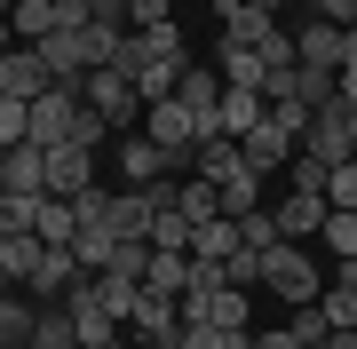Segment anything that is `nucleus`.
<instances>
[{"mask_svg": "<svg viewBox=\"0 0 357 349\" xmlns=\"http://www.w3.org/2000/svg\"><path fill=\"white\" fill-rule=\"evenodd\" d=\"M32 349H79V325L64 302H40V318H32Z\"/></svg>", "mask_w": 357, "mask_h": 349, "instance_id": "nucleus-20", "label": "nucleus"}, {"mask_svg": "<svg viewBox=\"0 0 357 349\" xmlns=\"http://www.w3.org/2000/svg\"><path fill=\"white\" fill-rule=\"evenodd\" d=\"M8 286H16V278H8V262H0V294H8Z\"/></svg>", "mask_w": 357, "mask_h": 349, "instance_id": "nucleus-38", "label": "nucleus"}, {"mask_svg": "<svg viewBox=\"0 0 357 349\" xmlns=\"http://www.w3.org/2000/svg\"><path fill=\"white\" fill-rule=\"evenodd\" d=\"M143 270H151V238H119L112 262H103V278H135V286H143Z\"/></svg>", "mask_w": 357, "mask_h": 349, "instance_id": "nucleus-24", "label": "nucleus"}, {"mask_svg": "<svg viewBox=\"0 0 357 349\" xmlns=\"http://www.w3.org/2000/svg\"><path fill=\"white\" fill-rule=\"evenodd\" d=\"M79 95H88V104H96L103 119H112V127H128V119L143 111V95H135V79H119L112 64H96L88 79H79Z\"/></svg>", "mask_w": 357, "mask_h": 349, "instance_id": "nucleus-6", "label": "nucleus"}, {"mask_svg": "<svg viewBox=\"0 0 357 349\" xmlns=\"http://www.w3.org/2000/svg\"><path fill=\"white\" fill-rule=\"evenodd\" d=\"M103 349H128V341H103Z\"/></svg>", "mask_w": 357, "mask_h": 349, "instance_id": "nucleus-39", "label": "nucleus"}, {"mask_svg": "<svg viewBox=\"0 0 357 349\" xmlns=\"http://www.w3.org/2000/svg\"><path fill=\"white\" fill-rule=\"evenodd\" d=\"M175 104H183V111H199V127H206V119H215V104H222V72L191 64V72L175 79Z\"/></svg>", "mask_w": 357, "mask_h": 349, "instance_id": "nucleus-16", "label": "nucleus"}, {"mask_svg": "<svg viewBox=\"0 0 357 349\" xmlns=\"http://www.w3.org/2000/svg\"><path fill=\"white\" fill-rule=\"evenodd\" d=\"M0 191L40 199L48 191V151H40V143H8V151H0Z\"/></svg>", "mask_w": 357, "mask_h": 349, "instance_id": "nucleus-8", "label": "nucleus"}, {"mask_svg": "<svg viewBox=\"0 0 357 349\" xmlns=\"http://www.w3.org/2000/svg\"><path fill=\"white\" fill-rule=\"evenodd\" d=\"M32 238H40V246H72V238H79V215H72V199H48V191H40Z\"/></svg>", "mask_w": 357, "mask_h": 349, "instance_id": "nucleus-19", "label": "nucleus"}, {"mask_svg": "<svg viewBox=\"0 0 357 349\" xmlns=\"http://www.w3.org/2000/svg\"><path fill=\"white\" fill-rule=\"evenodd\" d=\"M302 151L318 159V167H349V159H357V104H342V95L318 104L310 127H302Z\"/></svg>", "mask_w": 357, "mask_h": 349, "instance_id": "nucleus-1", "label": "nucleus"}, {"mask_svg": "<svg viewBox=\"0 0 357 349\" xmlns=\"http://www.w3.org/2000/svg\"><path fill=\"white\" fill-rule=\"evenodd\" d=\"M119 175H128V191H151V183H167L175 167H167V151L151 135H128V143H119Z\"/></svg>", "mask_w": 357, "mask_h": 349, "instance_id": "nucleus-14", "label": "nucleus"}, {"mask_svg": "<svg viewBox=\"0 0 357 349\" xmlns=\"http://www.w3.org/2000/svg\"><path fill=\"white\" fill-rule=\"evenodd\" d=\"M215 24H222L230 48H270V40H278V16L255 8V0H215Z\"/></svg>", "mask_w": 357, "mask_h": 349, "instance_id": "nucleus-5", "label": "nucleus"}, {"mask_svg": "<svg viewBox=\"0 0 357 349\" xmlns=\"http://www.w3.org/2000/svg\"><path fill=\"white\" fill-rule=\"evenodd\" d=\"M8 24H16V40L32 48V40H48V32H56V0H16Z\"/></svg>", "mask_w": 357, "mask_h": 349, "instance_id": "nucleus-25", "label": "nucleus"}, {"mask_svg": "<svg viewBox=\"0 0 357 349\" xmlns=\"http://www.w3.org/2000/svg\"><path fill=\"white\" fill-rule=\"evenodd\" d=\"M48 88H56V72H48V56H40V48H8V56H0V95L40 104Z\"/></svg>", "mask_w": 357, "mask_h": 349, "instance_id": "nucleus-7", "label": "nucleus"}, {"mask_svg": "<svg viewBox=\"0 0 357 349\" xmlns=\"http://www.w3.org/2000/svg\"><path fill=\"white\" fill-rule=\"evenodd\" d=\"M246 349H302V341H294L286 325H270V334H255V341H246Z\"/></svg>", "mask_w": 357, "mask_h": 349, "instance_id": "nucleus-36", "label": "nucleus"}, {"mask_svg": "<svg viewBox=\"0 0 357 349\" xmlns=\"http://www.w3.org/2000/svg\"><path fill=\"white\" fill-rule=\"evenodd\" d=\"M349 167H357V159H349Z\"/></svg>", "mask_w": 357, "mask_h": 349, "instance_id": "nucleus-40", "label": "nucleus"}, {"mask_svg": "<svg viewBox=\"0 0 357 349\" xmlns=\"http://www.w3.org/2000/svg\"><path fill=\"white\" fill-rule=\"evenodd\" d=\"M270 215H278V238H318L326 231V191H294L286 183V199Z\"/></svg>", "mask_w": 357, "mask_h": 349, "instance_id": "nucleus-11", "label": "nucleus"}, {"mask_svg": "<svg viewBox=\"0 0 357 349\" xmlns=\"http://www.w3.org/2000/svg\"><path fill=\"white\" fill-rule=\"evenodd\" d=\"M262 111H270V104H262L255 88H222V104H215V119H206V135H230V143H238L246 127H262Z\"/></svg>", "mask_w": 357, "mask_h": 349, "instance_id": "nucleus-13", "label": "nucleus"}, {"mask_svg": "<svg viewBox=\"0 0 357 349\" xmlns=\"http://www.w3.org/2000/svg\"><path fill=\"white\" fill-rule=\"evenodd\" d=\"M333 254H357V207H326V231H318Z\"/></svg>", "mask_w": 357, "mask_h": 349, "instance_id": "nucleus-30", "label": "nucleus"}, {"mask_svg": "<svg viewBox=\"0 0 357 349\" xmlns=\"http://www.w3.org/2000/svg\"><path fill=\"white\" fill-rule=\"evenodd\" d=\"M326 207H357V167H333L326 175Z\"/></svg>", "mask_w": 357, "mask_h": 349, "instance_id": "nucleus-33", "label": "nucleus"}, {"mask_svg": "<svg viewBox=\"0 0 357 349\" xmlns=\"http://www.w3.org/2000/svg\"><path fill=\"white\" fill-rule=\"evenodd\" d=\"M230 286H238V294H246V286H262V246H230Z\"/></svg>", "mask_w": 357, "mask_h": 349, "instance_id": "nucleus-31", "label": "nucleus"}, {"mask_svg": "<svg viewBox=\"0 0 357 349\" xmlns=\"http://www.w3.org/2000/svg\"><path fill=\"white\" fill-rule=\"evenodd\" d=\"M333 286H342V294H357V254H342V270H333Z\"/></svg>", "mask_w": 357, "mask_h": 349, "instance_id": "nucleus-37", "label": "nucleus"}, {"mask_svg": "<svg viewBox=\"0 0 357 349\" xmlns=\"http://www.w3.org/2000/svg\"><path fill=\"white\" fill-rule=\"evenodd\" d=\"M262 286H270V294H278V302H318V294H326L318 262H310V254H302V246H294V238H278V246H270V254H262Z\"/></svg>", "mask_w": 357, "mask_h": 349, "instance_id": "nucleus-3", "label": "nucleus"}, {"mask_svg": "<svg viewBox=\"0 0 357 349\" xmlns=\"http://www.w3.org/2000/svg\"><path fill=\"white\" fill-rule=\"evenodd\" d=\"M310 16H318V24H342V32H349V24H357V0H310Z\"/></svg>", "mask_w": 357, "mask_h": 349, "instance_id": "nucleus-34", "label": "nucleus"}, {"mask_svg": "<svg viewBox=\"0 0 357 349\" xmlns=\"http://www.w3.org/2000/svg\"><path fill=\"white\" fill-rule=\"evenodd\" d=\"M79 278H88V270H79L72 246H48V254H40V270H32V302H64Z\"/></svg>", "mask_w": 357, "mask_h": 349, "instance_id": "nucleus-12", "label": "nucleus"}, {"mask_svg": "<svg viewBox=\"0 0 357 349\" xmlns=\"http://www.w3.org/2000/svg\"><path fill=\"white\" fill-rule=\"evenodd\" d=\"M128 325H135V341H151V349H175V334H183V302H167V294H143V310H135Z\"/></svg>", "mask_w": 357, "mask_h": 349, "instance_id": "nucleus-15", "label": "nucleus"}, {"mask_svg": "<svg viewBox=\"0 0 357 349\" xmlns=\"http://www.w3.org/2000/svg\"><path fill=\"white\" fill-rule=\"evenodd\" d=\"M159 24H175L167 0H128V32H159Z\"/></svg>", "mask_w": 357, "mask_h": 349, "instance_id": "nucleus-32", "label": "nucleus"}, {"mask_svg": "<svg viewBox=\"0 0 357 349\" xmlns=\"http://www.w3.org/2000/svg\"><path fill=\"white\" fill-rule=\"evenodd\" d=\"M255 334H222V325H191L183 318V334H175V349H246Z\"/></svg>", "mask_w": 357, "mask_h": 349, "instance_id": "nucleus-28", "label": "nucleus"}, {"mask_svg": "<svg viewBox=\"0 0 357 349\" xmlns=\"http://www.w3.org/2000/svg\"><path fill=\"white\" fill-rule=\"evenodd\" d=\"M32 318H40V302L0 294V349H32Z\"/></svg>", "mask_w": 357, "mask_h": 349, "instance_id": "nucleus-22", "label": "nucleus"}, {"mask_svg": "<svg viewBox=\"0 0 357 349\" xmlns=\"http://www.w3.org/2000/svg\"><path fill=\"white\" fill-rule=\"evenodd\" d=\"M230 222H238V246H262V254L278 246V215H270V207H246V215H230Z\"/></svg>", "mask_w": 357, "mask_h": 349, "instance_id": "nucleus-27", "label": "nucleus"}, {"mask_svg": "<svg viewBox=\"0 0 357 349\" xmlns=\"http://www.w3.org/2000/svg\"><path fill=\"white\" fill-rule=\"evenodd\" d=\"M151 215H159L151 191H112V238H151Z\"/></svg>", "mask_w": 357, "mask_h": 349, "instance_id": "nucleus-17", "label": "nucleus"}, {"mask_svg": "<svg viewBox=\"0 0 357 349\" xmlns=\"http://www.w3.org/2000/svg\"><path fill=\"white\" fill-rule=\"evenodd\" d=\"M96 183V151L88 143H56L48 151V199H72V191H88Z\"/></svg>", "mask_w": 357, "mask_h": 349, "instance_id": "nucleus-10", "label": "nucleus"}, {"mask_svg": "<svg viewBox=\"0 0 357 349\" xmlns=\"http://www.w3.org/2000/svg\"><path fill=\"white\" fill-rule=\"evenodd\" d=\"M72 215H79V231H112V191H103V183L72 191Z\"/></svg>", "mask_w": 357, "mask_h": 349, "instance_id": "nucleus-26", "label": "nucleus"}, {"mask_svg": "<svg viewBox=\"0 0 357 349\" xmlns=\"http://www.w3.org/2000/svg\"><path fill=\"white\" fill-rule=\"evenodd\" d=\"M143 135H151L159 151H167V167H175V175H191V159H199V143H206V127H199V111H183L175 95L143 111Z\"/></svg>", "mask_w": 357, "mask_h": 349, "instance_id": "nucleus-2", "label": "nucleus"}, {"mask_svg": "<svg viewBox=\"0 0 357 349\" xmlns=\"http://www.w3.org/2000/svg\"><path fill=\"white\" fill-rule=\"evenodd\" d=\"M333 95H342V104H357V56H349L342 72H333Z\"/></svg>", "mask_w": 357, "mask_h": 349, "instance_id": "nucleus-35", "label": "nucleus"}, {"mask_svg": "<svg viewBox=\"0 0 357 349\" xmlns=\"http://www.w3.org/2000/svg\"><path fill=\"white\" fill-rule=\"evenodd\" d=\"M183 286H191V254H167V246H151L143 294H167V302H183Z\"/></svg>", "mask_w": 357, "mask_h": 349, "instance_id": "nucleus-18", "label": "nucleus"}, {"mask_svg": "<svg viewBox=\"0 0 357 349\" xmlns=\"http://www.w3.org/2000/svg\"><path fill=\"white\" fill-rule=\"evenodd\" d=\"M262 79H270L262 48H230V40H222V88H255L262 95Z\"/></svg>", "mask_w": 357, "mask_h": 349, "instance_id": "nucleus-21", "label": "nucleus"}, {"mask_svg": "<svg viewBox=\"0 0 357 349\" xmlns=\"http://www.w3.org/2000/svg\"><path fill=\"white\" fill-rule=\"evenodd\" d=\"M40 254H48V246H40L32 231H8V238H0V262H8V278H16V286H32V270H40Z\"/></svg>", "mask_w": 357, "mask_h": 349, "instance_id": "nucleus-23", "label": "nucleus"}, {"mask_svg": "<svg viewBox=\"0 0 357 349\" xmlns=\"http://www.w3.org/2000/svg\"><path fill=\"white\" fill-rule=\"evenodd\" d=\"M294 56H302V64H318V72H342V64H349V32L310 16V24L294 32Z\"/></svg>", "mask_w": 357, "mask_h": 349, "instance_id": "nucleus-9", "label": "nucleus"}, {"mask_svg": "<svg viewBox=\"0 0 357 349\" xmlns=\"http://www.w3.org/2000/svg\"><path fill=\"white\" fill-rule=\"evenodd\" d=\"M230 246H238V222H230V215H215V222H199V238H191V254H230Z\"/></svg>", "mask_w": 357, "mask_h": 349, "instance_id": "nucleus-29", "label": "nucleus"}, {"mask_svg": "<svg viewBox=\"0 0 357 349\" xmlns=\"http://www.w3.org/2000/svg\"><path fill=\"white\" fill-rule=\"evenodd\" d=\"M238 151L255 159V175H286V167H294V151H302V135H294L278 111H262V127H246V135H238Z\"/></svg>", "mask_w": 357, "mask_h": 349, "instance_id": "nucleus-4", "label": "nucleus"}]
</instances>
